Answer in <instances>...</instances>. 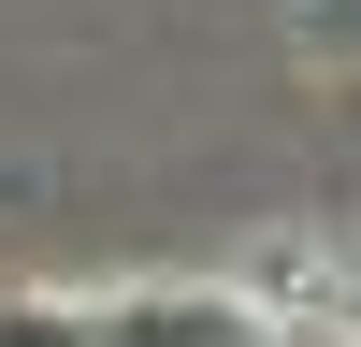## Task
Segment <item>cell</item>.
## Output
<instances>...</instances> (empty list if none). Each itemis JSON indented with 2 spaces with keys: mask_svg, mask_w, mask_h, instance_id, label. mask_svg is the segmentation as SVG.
<instances>
[{
  "mask_svg": "<svg viewBox=\"0 0 361 347\" xmlns=\"http://www.w3.org/2000/svg\"><path fill=\"white\" fill-rule=\"evenodd\" d=\"M73 304H87V347H289V318L217 275H130V289H73Z\"/></svg>",
  "mask_w": 361,
  "mask_h": 347,
  "instance_id": "1",
  "label": "cell"
},
{
  "mask_svg": "<svg viewBox=\"0 0 361 347\" xmlns=\"http://www.w3.org/2000/svg\"><path fill=\"white\" fill-rule=\"evenodd\" d=\"M333 304H347V347H361V260H347V275H333Z\"/></svg>",
  "mask_w": 361,
  "mask_h": 347,
  "instance_id": "4",
  "label": "cell"
},
{
  "mask_svg": "<svg viewBox=\"0 0 361 347\" xmlns=\"http://www.w3.org/2000/svg\"><path fill=\"white\" fill-rule=\"evenodd\" d=\"M318 29H333V44H361V0H318Z\"/></svg>",
  "mask_w": 361,
  "mask_h": 347,
  "instance_id": "3",
  "label": "cell"
},
{
  "mask_svg": "<svg viewBox=\"0 0 361 347\" xmlns=\"http://www.w3.org/2000/svg\"><path fill=\"white\" fill-rule=\"evenodd\" d=\"M0 347H87V304L73 289H0Z\"/></svg>",
  "mask_w": 361,
  "mask_h": 347,
  "instance_id": "2",
  "label": "cell"
}]
</instances>
